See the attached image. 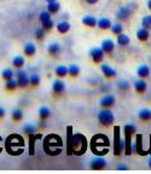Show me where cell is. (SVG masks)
<instances>
[{
  "mask_svg": "<svg viewBox=\"0 0 151 174\" xmlns=\"http://www.w3.org/2000/svg\"><path fill=\"white\" fill-rule=\"evenodd\" d=\"M69 148H70V151L74 152L75 155L85 153L87 149V140L85 135H82L80 133L71 135V138L69 139Z\"/></svg>",
  "mask_w": 151,
  "mask_h": 174,
  "instance_id": "1",
  "label": "cell"
},
{
  "mask_svg": "<svg viewBox=\"0 0 151 174\" xmlns=\"http://www.w3.org/2000/svg\"><path fill=\"white\" fill-rule=\"evenodd\" d=\"M108 146H109V140L107 138V135L104 134H97L92 138V151L96 155H105L108 152Z\"/></svg>",
  "mask_w": 151,
  "mask_h": 174,
  "instance_id": "2",
  "label": "cell"
},
{
  "mask_svg": "<svg viewBox=\"0 0 151 174\" xmlns=\"http://www.w3.org/2000/svg\"><path fill=\"white\" fill-rule=\"evenodd\" d=\"M98 121L103 127H110V126H112V123L115 121V115L109 109L103 108L98 112Z\"/></svg>",
  "mask_w": 151,
  "mask_h": 174,
  "instance_id": "3",
  "label": "cell"
},
{
  "mask_svg": "<svg viewBox=\"0 0 151 174\" xmlns=\"http://www.w3.org/2000/svg\"><path fill=\"white\" fill-rule=\"evenodd\" d=\"M16 80H17V84H18L20 88H25L27 86H29V76H28L25 70L18 69L16 71Z\"/></svg>",
  "mask_w": 151,
  "mask_h": 174,
  "instance_id": "4",
  "label": "cell"
},
{
  "mask_svg": "<svg viewBox=\"0 0 151 174\" xmlns=\"http://www.w3.org/2000/svg\"><path fill=\"white\" fill-rule=\"evenodd\" d=\"M125 150V140L120 139L119 128H115V143H114V153L116 156H120L122 151Z\"/></svg>",
  "mask_w": 151,
  "mask_h": 174,
  "instance_id": "5",
  "label": "cell"
},
{
  "mask_svg": "<svg viewBox=\"0 0 151 174\" xmlns=\"http://www.w3.org/2000/svg\"><path fill=\"white\" fill-rule=\"evenodd\" d=\"M104 54H105V52L103 51L102 47H92V48L89 50L91 59H92L94 63H100V62L104 59Z\"/></svg>",
  "mask_w": 151,
  "mask_h": 174,
  "instance_id": "6",
  "label": "cell"
},
{
  "mask_svg": "<svg viewBox=\"0 0 151 174\" xmlns=\"http://www.w3.org/2000/svg\"><path fill=\"white\" fill-rule=\"evenodd\" d=\"M107 167V160L102 157L100 155H97L92 161H91V168L94 171H100Z\"/></svg>",
  "mask_w": 151,
  "mask_h": 174,
  "instance_id": "7",
  "label": "cell"
},
{
  "mask_svg": "<svg viewBox=\"0 0 151 174\" xmlns=\"http://www.w3.org/2000/svg\"><path fill=\"white\" fill-rule=\"evenodd\" d=\"M115 103H116V98L114 97L112 94H107V96H104V97L100 99V102H99L100 107L104 109L112 108V107L115 105Z\"/></svg>",
  "mask_w": 151,
  "mask_h": 174,
  "instance_id": "8",
  "label": "cell"
},
{
  "mask_svg": "<svg viewBox=\"0 0 151 174\" xmlns=\"http://www.w3.org/2000/svg\"><path fill=\"white\" fill-rule=\"evenodd\" d=\"M132 15V9L128 6H123V7H120L117 13H116V17L119 21H126L128 20Z\"/></svg>",
  "mask_w": 151,
  "mask_h": 174,
  "instance_id": "9",
  "label": "cell"
},
{
  "mask_svg": "<svg viewBox=\"0 0 151 174\" xmlns=\"http://www.w3.org/2000/svg\"><path fill=\"white\" fill-rule=\"evenodd\" d=\"M100 70H102L103 75L105 76L107 79H115V77L117 76L116 70H115L112 66H110L109 64H102V66H100Z\"/></svg>",
  "mask_w": 151,
  "mask_h": 174,
  "instance_id": "10",
  "label": "cell"
},
{
  "mask_svg": "<svg viewBox=\"0 0 151 174\" xmlns=\"http://www.w3.org/2000/svg\"><path fill=\"white\" fill-rule=\"evenodd\" d=\"M52 91H53V93L56 94V96H61V94H63L65 91V84L62 81V80H59V79L54 80L53 84H52Z\"/></svg>",
  "mask_w": 151,
  "mask_h": 174,
  "instance_id": "11",
  "label": "cell"
},
{
  "mask_svg": "<svg viewBox=\"0 0 151 174\" xmlns=\"http://www.w3.org/2000/svg\"><path fill=\"white\" fill-rule=\"evenodd\" d=\"M134 88H135V92L138 94H144L146 92V89H148V84L143 79H139V80H137L134 82Z\"/></svg>",
  "mask_w": 151,
  "mask_h": 174,
  "instance_id": "12",
  "label": "cell"
},
{
  "mask_svg": "<svg viewBox=\"0 0 151 174\" xmlns=\"http://www.w3.org/2000/svg\"><path fill=\"white\" fill-rule=\"evenodd\" d=\"M137 75L139 76L140 79H146L150 75V66L146 64H141L138 66L137 69Z\"/></svg>",
  "mask_w": 151,
  "mask_h": 174,
  "instance_id": "13",
  "label": "cell"
},
{
  "mask_svg": "<svg viewBox=\"0 0 151 174\" xmlns=\"http://www.w3.org/2000/svg\"><path fill=\"white\" fill-rule=\"evenodd\" d=\"M137 39L139 40V41H148L149 40V36H150V33H149V29H146V28H144V27H141L139 28L138 30H137Z\"/></svg>",
  "mask_w": 151,
  "mask_h": 174,
  "instance_id": "14",
  "label": "cell"
},
{
  "mask_svg": "<svg viewBox=\"0 0 151 174\" xmlns=\"http://www.w3.org/2000/svg\"><path fill=\"white\" fill-rule=\"evenodd\" d=\"M100 47L103 48V51H104L105 53L110 54V53H112V51L115 50V44L112 43V40H110V39H105V40H103Z\"/></svg>",
  "mask_w": 151,
  "mask_h": 174,
  "instance_id": "15",
  "label": "cell"
},
{
  "mask_svg": "<svg viewBox=\"0 0 151 174\" xmlns=\"http://www.w3.org/2000/svg\"><path fill=\"white\" fill-rule=\"evenodd\" d=\"M47 51L48 54L52 56V57H57L58 54L61 53V45L58 43H51L47 47Z\"/></svg>",
  "mask_w": 151,
  "mask_h": 174,
  "instance_id": "16",
  "label": "cell"
},
{
  "mask_svg": "<svg viewBox=\"0 0 151 174\" xmlns=\"http://www.w3.org/2000/svg\"><path fill=\"white\" fill-rule=\"evenodd\" d=\"M135 132H137V126H135V123L128 122V123L125 125V127H123V133H125V135L132 137V135L135 134Z\"/></svg>",
  "mask_w": 151,
  "mask_h": 174,
  "instance_id": "17",
  "label": "cell"
},
{
  "mask_svg": "<svg viewBox=\"0 0 151 174\" xmlns=\"http://www.w3.org/2000/svg\"><path fill=\"white\" fill-rule=\"evenodd\" d=\"M138 117L140 121H144V122L151 121V110L149 108L140 109L139 112H138Z\"/></svg>",
  "mask_w": 151,
  "mask_h": 174,
  "instance_id": "18",
  "label": "cell"
},
{
  "mask_svg": "<svg viewBox=\"0 0 151 174\" xmlns=\"http://www.w3.org/2000/svg\"><path fill=\"white\" fill-rule=\"evenodd\" d=\"M56 28H57V30H58L59 34H66L70 30V23L66 21H61L57 23Z\"/></svg>",
  "mask_w": 151,
  "mask_h": 174,
  "instance_id": "19",
  "label": "cell"
},
{
  "mask_svg": "<svg viewBox=\"0 0 151 174\" xmlns=\"http://www.w3.org/2000/svg\"><path fill=\"white\" fill-rule=\"evenodd\" d=\"M111 21L109 20V18H107V17H102V18H99L98 20V28L99 29H102V30H107V29H110L111 28Z\"/></svg>",
  "mask_w": 151,
  "mask_h": 174,
  "instance_id": "20",
  "label": "cell"
},
{
  "mask_svg": "<svg viewBox=\"0 0 151 174\" xmlns=\"http://www.w3.org/2000/svg\"><path fill=\"white\" fill-rule=\"evenodd\" d=\"M23 52L27 57H33L34 54L36 53V47L35 45L32 43H28L24 45V48H23Z\"/></svg>",
  "mask_w": 151,
  "mask_h": 174,
  "instance_id": "21",
  "label": "cell"
},
{
  "mask_svg": "<svg viewBox=\"0 0 151 174\" xmlns=\"http://www.w3.org/2000/svg\"><path fill=\"white\" fill-rule=\"evenodd\" d=\"M82 23L86 25V27H89V28H94L97 25L98 20L93 16H85L82 18Z\"/></svg>",
  "mask_w": 151,
  "mask_h": 174,
  "instance_id": "22",
  "label": "cell"
},
{
  "mask_svg": "<svg viewBox=\"0 0 151 174\" xmlns=\"http://www.w3.org/2000/svg\"><path fill=\"white\" fill-rule=\"evenodd\" d=\"M24 63H25V59H24L23 56H16V57H13V59H12V65H13V68H16V69H22V68L24 66Z\"/></svg>",
  "mask_w": 151,
  "mask_h": 174,
  "instance_id": "23",
  "label": "cell"
},
{
  "mask_svg": "<svg viewBox=\"0 0 151 174\" xmlns=\"http://www.w3.org/2000/svg\"><path fill=\"white\" fill-rule=\"evenodd\" d=\"M130 43V39L128 35H126V34H123V33H121L117 35V44H119L120 46H122V47H125V46H128Z\"/></svg>",
  "mask_w": 151,
  "mask_h": 174,
  "instance_id": "24",
  "label": "cell"
},
{
  "mask_svg": "<svg viewBox=\"0 0 151 174\" xmlns=\"http://www.w3.org/2000/svg\"><path fill=\"white\" fill-rule=\"evenodd\" d=\"M50 116H51V110H50L48 107L43 105V107L39 109V117H40V120H45L46 121Z\"/></svg>",
  "mask_w": 151,
  "mask_h": 174,
  "instance_id": "25",
  "label": "cell"
},
{
  "mask_svg": "<svg viewBox=\"0 0 151 174\" xmlns=\"http://www.w3.org/2000/svg\"><path fill=\"white\" fill-rule=\"evenodd\" d=\"M61 10V4L58 1H54V2H50L47 4V11L51 13V15H56Z\"/></svg>",
  "mask_w": 151,
  "mask_h": 174,
  "instance_id": "26",
  "label": "cell"
},
{
  "mask_svg": "<svg viewBox=\"0 0 151 174\" xmlns=\"http://www.w3.org/2000/svg\"><path fill=\"white\" fill-rule=\"evenodd\" d=\"M54 74L58 76V77H65V76L68 75V66H65V65H58V66H56Z\"/></svg>",
  "mask_w": 151,
  "mask_h": 174,
  "instance_id": "27",
  "label": "cell"
},
{
  "mask_svg": "<svg viewBox=\"0 0 151 174\" xmlns=\"http://www.w3.org/2000/svg\"><path fill=\"white\" fill-rule=\"evenodd\" d=\"M80 74V66L76 64H70L68 66V75L71 77H77Z\"/></svg>",
  "mask_w": 151,
  "mask_h": 174,
  "instance_id": "28",
  "label": "cell"
},
{
  "mask_svg": "<svg viewBox=\"0 0 151 174\" xmlns=\"http://www.w3.org/2000/svg\"><path fill=\"white\" fill-rule=\"evenodd\" d=\"M11 117L15 122H20L23 119V111L21 109H13L12 110V114H11Z\"/></svg>",
  "mask_w": 151,
  "mask_h": 174,
  "instance_id": "29",
  "label": "cell"
},
{
  "mask_svg": "<svg viewBox=\"0 0 151 174\" xmlns=\"http://www.w3.org/2000/svg\"><path fill=\"white\" fill-rule=\"evenodd\" d=\"M17 87H18V84H17V80H15V79L5 81V89H7V91H15Z\"/></svg>",
  "mask_w": 151,
  "mask_h": 174,
  "instance_id": "30",
  "label": "cell"
},
{
  "mask_svg": "<svg viewBox=\"0 0 151 174\" xmlns=\"http://www.w3.org/2000/svg\"><path fill=\"white\" fill-rule=\"evenodd\" d=\"M35 130H36V127L34 125H30V123H27L23 127V133L27 134V135H34L35 134Z\"/></svg>",
  "mask_w": 151,
  "mask_h": 174,
  "instance_id": "31",
  "label": "cell"
},
{
  "mask_svg": "<svg viewBox=\"0 0 151 174\" xmlns=\"http://www.w3.org/2000/svg\"><path fill=\"white\" fill-rule=\"evenodd\" d=\"M40 76L38 75V74H32V75L29 76V85L32 87H38L40 85Z\"/></svg>",
  "mask_w": 151,
  "mask_h": 174,
  "instance_id": "32",
  "label": "cell"
},
{
  "mask_svg": "<svg viewBox=\"0 0 151 174\" xmlns=\"http://www.w3.org/2000/svg\"><path fill=\"white\" fill-rule=\"evenodd\" d=\"M117 88H119L120 91L126 92V91H128V89L130 88V82H128L127 80L122 79V80H120L119 82H117Z\"/></svg>",
  "mask_w": 151,
  "mask_h": 174,
  "instance_id": "33",
  "label": "cell"
},
{
  "mask_svg": "<svg viewBox=\"0 0 151 174\" xmlns=\"http://www.w3.org/2000/svg\"><path fill=\"white\" fill-rule=\"evenodd\" d=\"M13 75H15V73L9 69V68H6V69H4L2 70V73H1V77L5 80V81H7V80H11V79H13Z\"/></svg>",
  "mask_w": 151,
  "mask_h": 174,
  "instance_id": "34",
  "label": "cell"
},
{
  "mask_svg": "<svg viewBox=\"0 0 151 174\" xmlns=\"http://www.w3.org/2000/svg\"><path fill=\"white\" fill-rule=\"evenodd\" d=\"M110 30L112 34H115V35H119L121 33H123V28H122V24H120V23H115V24H111V28H110Z\"/></svg>",
  "mask_w": 151,
  "mask_h": 174,
  "instance_id": "35",
  "label": "cell"
},
{
  "mask_svg": "<svg viewBox=\"0 0 151 174\" xmlns=\"http://www.w3.org/2000/svg\"><path fill=\"white\" fill-rule=\"evenodd\" d=\"M41 25H43V28L46 30V32H50V30H52V29L54 28V22L52 21V18H51V20H48V21L43 22Z\"/></svg>",
  "mask_w": 151,
  "mask_h": 174,
  "instance_id": "36",
  "label": "cell"
},
{
  "mask_svg": "<svg viewBox=\"0 0 151 174\" xmlns=\"http://www.w3.org/2000/svg\"><path fill=\"white\" fill-rule=\"evenodd\" d=\"M141 25L144 27V28H146V29H151V15H148V16H145L143 20H141Z\"/></svg>",
  "mask_w": 151,
  "mask_h": 174,
  "instance_id": "37",
  "label": "cell"
},
{
  "mask_svg": "<svg viewBox=\"0 0 151 174\" xmlns=\"http://www.w3.org/2000/svg\"><path fill=\"white\" fill-rule=\"evenodd\" d=\"M45 32H46V30L43 29V27H41V28H38V29L35 30V33H34V36H35V39L41 41L43 38H45Z\"/></svg>",
  "mask_w": 151,
  "mask_h": 174,
  "instance_id": "38",
  "label": "cell"
},
{
  "mask_svg": "<svg viewBox=\"0 0 151 174\" xmlns=\"http://www.w3.org/2000/svg\"><path fill=\"white\" fill-rule=\"evenodd\" d=\"M48 20H51V13H50L48 11H43V12L39 15V21L41 22V23L48 21Z\"/></svg>",
  "mask_w": 151,
  "mask_h": 174,
  "instance_id": "39",
  "label": "cell"
},
{
  "mask_svg": "<svg viewBox=\"0 0 151 174\" xmlns=\"http://www.w3.org/2000/svg\"><path fill=\"white\" fill-rule=\"evenodd\" d=\"M117 169H119V171H127V169H128V167H127L126 164H119Z\"/></svg>",
  "mask_w": 151,
  "mask_h": 174,
  "instance_id": "40",
  "label": "cell"
},
{
  "mask_svg": "<svg viewBox=\"0 0 151 174\" xmlns=\"http://www.w3.org/2000/svg\"><path fill=\"white\" fill-rule=\"evenodd\" d=\"M4 116H5V110H4V108L0 107V119H2Z\"/></svg>",
  "mask_w": 151,
  "mask_h": 174,
  "instance_id": "41",
  "label": "cell"
},
{
  "mask_svg": "<svg viewBox=\"0 0 151 174\" xmlns=\"http://www.w3.org/2000/svg\"><path fill=\"white\" fill-rule=\"evenodd\" d=\"M87 4H89V5H94V4H97L99 0H86Z\"/></svg>",
  "mask_w": 151,
  "mask_h": 174,
  "instance_id": "42",
  "label": "cell"
},
{
  "mask_svg": "<svg viewBox=\"0 0 151 174\" xmlns=\"http://www.w3.org/2000/svg\"><path fill=\"white\" fill-rule=\"evenodd\" d=\"M148 9L151 11V0H148Z\"/></svg>",
  "mask_w": 151,
  "mask_h": 174,
  "instance_id": "43",
  "label": "cell"
},
{
  "mask_svg": "<svg viewBox=\"0 0 151 174\" xmlns=\"http://www.w3.org/2000/svg\"><path fill=\"white\" fill-rule=\"evenodd\" d=\"M54 1H58V0H46V2H47V4H50V2H54Z\"/></svg>",
  "mask_w": 151,
  "mask_h": 174,
  "instance_id": "44",
  "label": "cell"
},
{
  "mask_svg": "<svg viewBox=\"0 0 151 174\" xmlns=\"http://www.w3.org/2000/svg\"><path fill=\"white\" fill-rule=\"evenodd\" d=\"M149 167H150V168H151V157H150V158H149Z\"/></svg>",
  "mask_w": 151,
  "mask_h": 174,
  "instance_id": "45",
  "label": "cell"
},
{
  "mask_svg": "<svg viewBox=\"0 0 151 174\" xmlns=\"http://www.w3.org/2000/svg\"><path fill=\"white\" fill-rule=\"evenodd\" d=\"M0 152H1V148H0Z\"/></svg>",
  "mask_w": 151,
  "mask_h": 174,
  "instance_id": "46",
  "label": "cell"
}]
</instances>
